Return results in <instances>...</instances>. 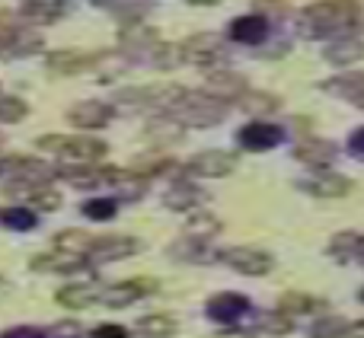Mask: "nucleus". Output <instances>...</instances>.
<instances>
[{
	"instance_id": "1",
	"label": "nucleus",
	"mask_w": 364,
	"mask_h": 338,
	"mask_svg": "<svg viewBox=\"0 0 364 338\" xmlns=\"http://www.w3.org/2000/svg\"><path fill=\"white\" fill-rule=\"evenodd\" d=\"M364 29L361 0H316L297 16V36L301 38H342L358 36Z\"/></svg>"
},
{
	"instance_id": "2",
	"label": "nucleus",
	"mask_w": 364,
	"mask_h": 338,
	"mask_svg": "<svg viewBox=\"0 0 364 338\" xmlns=\"http://www.w3.org/2000/svg\"><path fill=\"white\" fill-rule=\"evenodd\" d=\"M224 112H227L224 102L211 99L205 89H188V87H182V93L176 96V102L166 109V115H173V119H176L182 128L218 125V121L224 119Z\"/></svg>"
},
{
	"instance_id": "3",
	"label": "nucleus",
	"mask_w": 364,
	"mask_h": 338,
	"mask_svg": "<svg viewBox=\"0 0 364 338\" xmlns=\"http://www.w3.org/2000/svg\"><path fill=\"white\" fill-rule=\"evenodd\" d=\"M38 151H48L55 157H61L64 163H74V166H87L96 163V160L106 157V144L96 138H64V134H42L36 141Z\"/></svg>"
},
{
	"instance_id": "4",
	"label": "nucleus",
	"mask_w": 364,
	"mask_h": 338,
	"mask_svg": "<svg viewBox=\"0 0 364 338\" xmlns=\"http://www.w3.org/2000/svg\"><path fill=\"white\" fill-rule=\"evenodd\" d=\"M179 48H182V64H195V67L205 70H214L224 64V42L214 32H195Z\"/></svg>"
},
{
	"instance_id": "5",
	"label": "nucleus",
	"mask_w": 364,
	"mask_h": 338,
	"mask_svg": "<svg viewBox=\"0 0 364 338\" xmlns=\"http://www.w3.org/2000/svg\"><path fill=\"white\" fill-rule=\"evenodd\" d=\"M246 89H250V83H246V77L237 74V70H230V67L205 70V93L211 96V99L224 102V106L237 102Z\"/></svg>"
},
{
	"instance_id": "6",
	"label": "nucleus",
	"mask_w": 364,
	"mask_h": 338,
	"mask_svg": "<svg viewBox=\"0 0 364 338\" xmlns=\"http://www.w3.org/2000/svg\"><path fill=\"white\" fill-rule=\"evenodd\" d=\"M160 45V32L154 26H147L144 19H134V23H122L119 29V48L132 58H144L151 55L154 48Z\"/></svg>"
},
{
	"instance_id": "7",
	"label": "nucleus",
	"mask_w": 364,
	"mask_h": 338,
	"mask_svg": "<svg viewBox=\"0 0 364 338\" xmlns=\"http://www.w3.org/2000/svg\"><path fill=\"white\" fill-rule=\"evenodd\" d=\"M220 262L230 265L240 275H269L275 258L262 249H252V246H233V249H220Z\"/></svg>"
},
{
	"instance_id": "8",
	"label": "nucleus",
	"mask_w": 364,
	"mask_h": 338,
	"mask_svg": "<svg viewBox=\"0 0 364 338\" xmlns=\"http://www.w3.org/2000/svg\"><path fill=\"white\" fill-rule=\"evenodd\" d=\"M233 169H237V157L230 151H201L186 163V173L201 179H224Z\"/></svg>"
},
{
	"instance_id": "9",
	"label": "nucleus",
	"mask_w": 364,
	"mask_h": 338,
	"mask_svg": "<svg viewBox=\"0 0 364 338\" xmlns=\"http://www.w3.org/2000/svg\"><path fill=\"white\" fill-rule=\"evenodd\" d=\"M297 188H304V192L314 195V198H346L355 188V182L342 173H326V169H320V173L297 182Z\"/></svg>"
},
{
	"instance_id": "10",
	"label": "nucleus",
	"mask_w": 364,
	"mask_h": 338,
	"mask_svg": "<svg viewBox=\"0 0 364 338\" xmlns=\"http://www.w3.org/2000/svg\"><path fill=\"white\" fill-rule=\"evenodd\" d=\"M141 252V239L134 236H106V239H93V246L87 249V262L100 265V262H119V258H128Z\"/></svg>"
},
{
	"instance_id": "11",
	"label": "nucleus",
	"mask_w": 364,
	"mask_h": 338,
	"mask_svg": "<svg viewBox=\"0 0 364 338\" xmlns=\"http://www.w3.org/2000/svg\"><path fill=\"white\" fill-rule=\"evenodd\" d=\"M96 61H102V55L77 51V48H61V51H51V55L45 58V67H48V74L70 77V74H80V70H90Z\"/></svg>"
},
{
	"instance_id": "12",
	"label": "nucleus",
	"mask_w": 364,
	"mask_h": 338,
	"mask_svg": "<svg viewBox=\"0 0 364 338\" xmlns=\"http://www.w3.org/2000/svg\"><path fill=\"white\" fill-rule=\"evenodd\" d=\"M294 160H301L304 166L323 169L339 160V147L326 138H304V141H297V147H294Z\"/></svg>"
},
{
	"instance_id": "13",
	"label": "nucleus",
	"mask_w": 364,
	"mask_h": 338,
	"mask_svg": "<svg viewBox=\"0 0 364 338\" xmlns=\"http://www.w3.org/2000/svg\"><path fill=\"white\" fill-rule=\"evenodd\" d=\"M246 310H250V300H246L243 294H230V290L214 294L211 300L205 303V313L211 316L214 322H220V326H233V322H237Z\"/></svg>"
},
{
	"instance_id": "14",
	"label": "nucleus",
	"mask_w": 364,
	"mask_h": 338,
	"mask_svg": "<svg viewBox=\"0 0 364 338\" xmlns=\"http://www.w3.org/2000/svg\"><path fill=\"white\" fill-rule=\"evenodd\" d=\"M109 119H112V106H106V102H100V99L77 102V106L68 109V121L74 128H80V131H96V128H102Z\"/></svg>"
},
{
	"instance_id": "15",
	"label": "nucleus",
	"mask_w": 364,
	"mask_h": 338,
	"mask_svg": "<svg viewBox=\"0 0 364 338\" xmlns=\"http://www.w3.org/2000/svg\"><path fill=\"white\" fill-rule=\"evenodd\" d=\"M284 138V131L278 125H269V121L256 119L250 121L246 128H240V144H243V151H272V147H278V141Z\"/></svg>"
},
{
	"instance_id": "16",
	"label": "nucleus",
	"mask_w": 364,
	"mask_h": 338,
	"mask_svg": "<svg viewBox=\"0 0 364 338\" xmlns=\"http://www.w3.org/2000/svg\"><path fill=\"white\" fill-rule=\"evenodd\" d=\"M323 89L329 96H339V99H348L352 106L364 109V74L361 70H346L339 77H329L323 80Z\"/></svg>"
},
{
	"instance_id": "17",
	"label": "nucleus",
	"mask_w": 364,
	"mask_h": 338,
	"mask_svg": "<svg viewBox=\"0 0 364 338\" xmlns=\"http://www.w3.org/2000/svg\"><path fill=\"white\" fill-rule=\"evenodd\" d=\"M154 288H157L154 281H119V284L102 290L100 300L112 310H122V307H132V303L141 300V297H147V290H154Z\"/></svg>"
},
{
	"instance_id": "18",
	"label": "nucleus",
	"mask_w": 364,
	"mask_h": 338,
	"mask_svg": "<svg viewBox=\"0 0 364 338\" xmlns=\"http://www.w3.org/2000/svg\"><path fill=\"white\" fill-rule=\"evenodd\" d=\"M323 58H326L333 67H348V64H358L364 58V38L361 36L333 38V42L323 48Z\"/></svg>"
},
{
	"instance_id": "19",
	"label": "nucleus",
	"mask_w": 364,
	"mask_h": 338,
	"mask_svg": "<svg viewBox=\"0 0 364 338\" xmlns=\"http://www.w3.org/2000/svg\"><path fill=\"white\" fill-rule=\"evenodd\" d=\"M230 38L240 45H262L269 38V19L259 16V13H246V16L233 19L230 23Z\"/></svg>"
},
{
	"instance_id": "20",
	"label": "nucleus",
	"mask_w": 364,
	"mask_h": 338,
	"mask_svg": "<svg viewBox=\"0 0 364 338\" xmlns=\"http://www.w3.org/2000/svg\"><path fill=\"white\" fill-rule=\"evenodd\" d=\"M173 258H182V262H192V265H211V262H220V249H214L208 239H179V243H173L170 249Z\"/></svg>"
},
{
	"instance_id": "21",
	"label": "nucleus",
	"mask_w": 364,
	"mask_h": 338,
	"mask_svg": "<svg viewBox=\"0 0 364 338\" xmlns=\"http://www.w3.org/2000/svg\"><path fill=\"white\" fill-rule=\"evenodd\" d=\"M164 205L170 207V211L188 214V211H195V207L201 205V188L195 185V182H188V179H179L164 192Z\"/></svg>"
},
{
	"instance_id": "22",
	"label": "nucleus",
	"mask_w": 364,
	"mask_h": 338,
	"mask_svg": "<svg viewBox=\"0 0 364 338\" xmlns=\"http://www.w3.org/2000/svg\"><path fill=\"white\" fill-rule=\"evenodd\" d=\"M38 51H45L42 36H36V32H26V29H19L16 36H10L6 42H0V58H6V61L38 55Z\"/></svg>"
},
{
	"instance_id": "23",
	"label": "nucleus",
	"mask_w": 364,
	"mask_h": 338,
	"mask_svg": "<svg viewBox=\"0 0 364 338\" xmlns=\"http://www.w3.org/2000/svg\"><path fill=\"white\" fill-rule=\"evenodd\" d=\"M61 10H64V0H23L19 16H23L26 23L48 26V23H55V19L61 16Z\"/></svg>"
},
{
	"instance_id": "24",
	"label": "nucleus",
	"mask_w": 364,
	"mask_h": 338,
	"mask_svg": "<svg viewBox=\"0 0 364 338\" xmlns=\"http://www.w3.org/2000/svg\"><path fill=\"white\" fill-rule=\"evenodd\" d=\"M55 252H64V256H87V249L93 246V236L87 230H77V227H68V230L55 233Z\"/></svg>"
},
{
	"instance_id": "25",
	"label": "nucleus",
	"mask_w": 364,
	"mask_h": 338,
	"mask_svg": "<svg viewBox=\"0 0 364 338\" xmlns=\"http://www.w3.org/2000/svg\"><path fill=\"white\" fill-rule=\"evenodd\" d=\"M237 106L243 109L246 115H272V112H278V106H282V99L278 96H272V93H265V89H246L243 96L237 99Z\"/></svg>"
},
{
	"instance_id": "26",
	"label": "nucleus",
	"mask_w": 364,
	"mask_h": 338,
	"mask_svg": "<svg viewBox=\"0 0 364 338\" xmlns=\"http://www.w3.org/2000/svg\"><path fill=\"white\" fill-rule=\"evenodd\" d=\"M157 93L160 87H132V89H119L112 99L115 109H151L157 106Z\"/></svg>"
},
{
	"instance_id": "27",
	"label": "nucleus",
	"mask_w": 364,
	"mask_h": 338,
	"mask_svg": "<svg viewBox=\"0 0 364 338\" xmlns=\"http://www.w3.org/2000/svg\"><path fill=\"white\" fill-rule=\"evenodd\" d=\"M220 217H214L211 211H188L186 217V236L192 239H211L220 233Z\"/></svg>"
},
{
	"instance_id": "28",
	"label": "nucleus",
	"mask_w": 364,
	"mask_h": 338,
	"mask_svg": "<svg viewBox=\"0 0 364 338\" xmlns=\"http://www.w3.org/2000/svg\"><path fill=\"white\" fill-rule=\"evenodd\" d=\"M182 131H186V128L179 125L176 119H173V115H157V119H151L147 121V128H144V134L151 141H157V144H173V141H179L182 138Z\"/></svg>"
},
{
	"instance_id": "29",
	"label": "nucleus",
	"mask_w": 364,
	"mask_h": 338,
	"mask_svg": "<svg viewBox=\"0 0 364 338\" xmlns=\"http://www.w3.org/2000/svg\"><path fill=\"white\" fill-rule=\"evenodd\" d=\"M58 175H61L68 185L74 188H96L102 185V169L100 166H61L58 169Z\"/></svg>"
},
{
	"instance_id": "30",
	"label": "nucleus",
	"mask_w": 364,
	"mask_h": 338,
	"mask_svg": "<svg viewBox=\"0 0 364 338\" xmlns=\"http://www.w3.org/2000/svg\"><path fill=\"white\" fill-rule=\"evenodd\" d=\"M55 300L61 303L64 310H87V307H93L100 297H96L90 288H77V284H68V288H61V290L55 294Z\"/></svg>"
},
{
	"instance_id": "31",
	"label": "nucleus",
	"mask_w": 364,
	"mask_h": 338,
	"mask_svg": "<svg viewBox=\"0 0 364 338\" xmlns=\"http://www.w3.org/2000/svg\"><path fill=\"white\" fill-rule=\"evenodd\" d=\"M96 4L109 6V10H112L122 23H134V19H141L147 13L151 0H96Z\"/></svg>"
},
{
	"instance_id": "32",
	"label": "nucleus",
	"mask_w": 364,
	"mask_h": 338,
	"mask_svg": "<svg viewBox=\"0 0 364 338\" xmlns=\"http://www.w3.org/2000/svg\"><path fill=\"white\" fill-rule=\"evenodd\" d=\"M147 64H151V67H157V70L179 67V64H182V48H179V45H173V42H160L157 48L147 55Z\"/></svg>"
},
{
	"instance_id": "33",
	"label": "nucleus",
	"mask_w": 364,
	"mask_h": 338,
	"mask_svg": "<svg viewBox=\"0 0 364 338\" xmlns=\"http://www.w3.org/2000/svg\"><path fill=\"white\" fill-rule=\"evenodd\" d=\"M252 329L256 332H269V335H288L294 329V322L284 313H256L252 316Z\"/></svg>"
},
{
	"instance_id": "34",
	"label": "nucleus",
	"mask_w": 364,
	"mask_h": 338,
	"mask_svg": "<svg viewBox=\"0 0 364 338\" xmlns=\"http://www.w3.org/2000/svg\"><path fill=\"white\" fill-rule=\"evenodd\" d=\"M358 249H361V233H355V230L336 233L333 243H329V256H336L339 262H346V258L358 256Z\"/></svg>"
},
{
	"instance_id": "35",
	"label": "nucleus",
	"mask_w": 364,
	"mask_h": 338,
	"mask_svg": "<svg viewBox=\"0 0 364 338\" xmlns=\"http://www.w3.org/2000/svg\"><path fill=\"white\" fill-rule=\"evenodd\" d=\"M320 307V300H314L310 294H297V290H288V294H282V300H278V310H282L284 316H297V313H310V310Z\"/></svg>"
},
{
	"instance_id": "36",
	"label": "nucleus",
	"mask_w": 364,
	"mask_h": 338,
	"mask_svg": "<svg viewBox=\"0 0 364 338\" xmlns=\"http://www.w3.org/2000/svg\"><path fill=\"white\" fill-rule=\"evenodd\" d=\"M310 338H348V320L342 316H326L310 326Z\"/></svg>"
},
{
	"instance_id": "37",
	"label": "nucleus",
	"mask_w": 364,
	"mask_h": 338,
	"mask_svg": "<svg viewBox=\"0 0 364 338\" xmlns=\"http://www.w3.org/2000/svg\"><path fill=\"white\" fill-rule=\"evenodd\" d=\"M138 329L147 338H170L176 332V320H173V316H141Z\"/></svg>"
},
{
	"instance_id": "38",
	"label": "nucleus",
	"mask_w": 364,
	"mask_h": 338,
	"mask_svg": "<svg viewBox=\"0 0 364 338\" xmlns=\"http://www.w3.org/2000/svg\"><path fill=\"white\" fill-rule=\"evenodd\" d=\"M176 166L173 160H166V157H138L132 166V173H138L141 179H154V175H164V173H170V169Z\"/></svg>"
},
{
	"instance_id": "39",
	"label": "nucleus",
	"mask_w": 364,
	"mask_h": 338,
	"mask_svg": "<svg viewBox=\"0 0 364 338\" xmlns=\"http://www.w3.org/2000/svg\"><path fill=\"white\" fill-rule=\"evenodd\" d=\"M0 224L10 227V230H32L38 224V217L29 207H6V211H0Z\"/></svg>"
},
{
	"instance_id": "40",
	"label": "nucleus",
	"mask_w": 364,
	"mask_h": 338,
	"mask_svg": "<svg viewBox=\"0 0 364 338\" xmlns=\"http://www.w3.org/2000/svg\"><path fill=\"white\" fill-rule=\"evenodd\" d=\"M26 115H29V106H26L19 96H4L0 93V121L16 125V121H23Z\"/></svg>"
},
{
	"instance_id": "41",
	"label": "nucleus",
	"mask_w": 364,
	"mask_h": 338,
	"mask_svg": "<svg viewBox=\"0 0 364 338\" xmlns=\"http://www.w3.org/2000/svg\"><path fill=\"white\" fill-rule=\"evenodd\" d=\"M26 201L36 205V207H42V211H55V207H61V195H58L51 185H36Z\"/></svg>"
},
{
	"instance_id": "42",
	"label": "nucleus",
	"mask_w": 364,
	"mask_h": 338,
	"mask_svg": "<svg viewBox=\"0 0 364 338\" xmlns=\"http://www.w3.org/2000/svg\"><path fill=\"white\" fill-rule=\"evenodd\" d=\"M115 214V198H90L83 201V217L90 220H109Z\"/></svg>"
},
{
	"instance_id": "43",
	"label": "nucleus",
	"mask_w": 364,
	"mask_h": 338,
	"mask_svg": "<svg viewBox=\"0 0 364 338\" xmlns=\"http://www.w3.org/2000/svg\"><path fill=\"white\" fill-rule=\"evenodd\" d=\"M288 0H252V13H259V16H288Z\"/></svg>"
},
{
	"instance_id": "44",
	"label": "nucleus",
	"mask_w": 364,
	"mask_h": 338,
	"mask_svg": "<svg viewBox=\"0 0 364 338\" xmlns=\"http://www.w3.org/2000/svg\"><path fill=\"white\" fill-rule=\"evenodd\" d=\"M16 32H19V16L13 10H0V42H6Z\"/></svg>"
},
{
	"instance_id": "45",
	"label": "nucleus",
	"mask_w": 364,
	"mask_h": 338,
	"mask_svg": "<svg viewBox=\"0 0 364 338\" xmlns=\"http://www.w3.org/2000/svg\"><path fill=\"white\" fill-rule=\"evenodd\" d=\"M51 332H55V338H80V322H77V320H64V322H58Z\"/></svg>"
},
{
	"instance_id": "46",
	"label": "nucleus",
	"mask_w": 364,
	"mask_h": 338,
	"mask_svg": "<svg viewBox=\"0 0 364 338\" xmlns=\"http://www.w3.org/2000/svg\"><path fill=\"white\" fill-rule=\"evenodd\" d=\"M93 338H128V329L125 326H96L93 329Z\"/></svg>"
},
{
	"instance_id": "47",
	"label": "nucleus",
	"mask_w": 364,
	"mask_h": 338,
	"mask_svg": "<svg viewBox=\"0 0 364 338\" xmlns=\"http://www.w3.org/2000/svg\"><path fill=\"white\" fill-rule=\"evenodd\" d=\"M0 338H45V332H42V329L16 326V329H6V332H0Z\"/></svg>"
},
{
	"instance_id": "48",
	"label": "nucleus",
	"mask_w": 364,
	"mask_h": 338,
	"mask_svg": "<svg viewBox=\"0 0 364 338\" xmlns=\"http://www.w3.org/2000/svg\"><path fill=\"white\" fill-rule=\"evenodd\" d=\"M348 151H352V157L364 160V128H358V131L348 138Z\"/></svg>"
},
{
	"instance_id": "49",
	"label": "nucleus",
	"mask_w": 364,
	"mask_h": 338,
	"mask_svg": "<svg viewBox=\"0 0 364 338\" xmlns=\"http://www.w3.org/2000/svg\"><path fill=\"white\" fill-rule=\"evenodd\" d=\"M348 338H364V320L355 322V326H348Z\"/></svg>"
},
{
	"instance_id": "50",
	"label": "nucleus",
	"mask_w": 364,
	"mask_h": 338,
	"mask_svg": "<svg viewBox=\"0 0 364 338\" xmlns=\"http://www.w3.org/2000/svg\"><path fill=\"white\" fill-rule=\"evenodd\" d=\"M188 4H195V6H214V4H220V0H188Z\"/></svg>"
},
{
	"instance_id": "51",
	"label": "nucleus",
	"mask_w": 364,
	"mask_h": 338,
	"mask_svg": "<svg viewBox=\"0 0 364 338\" xmlns=\"http://www.w3.org/2000/svg\"><path fill=\"white\" fill-rule=\"evenodd\" d=\"M358 258H364V236H361V249H358Z\"/></svg>"
},
{
	"instance_id": "52",
	"label": "nucleus",
	"mask_w": 364,
	"mask_h": 338,
	"mask_svg": "<svg viewBox=\"0 0 364 338\" xmlns=\"http://www.w3.org/2000/svg\"><path fill=\"white\" fill-rule=\"evenodd\" d=\"M4 288H6V281H4V275H0V294H4Z\"/></svg>"
},
{
	"instance_id": "53",
	"label": "nucleus",
	"mask_w": 364,
	"mask_h": 338,
	"mask_svg": "<svg viewBox=\"0 0 364 338\" xmlns=\"http://www.w3.org/2000/svg\"><path fill=\"white\" fill-rule=\"evenodd\" d=\"M0 151H4V138H0Z\"/></svg>"
},
{
	"instance_id": "54",
	"label": "nucleus",
	"mask_w": 364,
	"mask_h": 338,
	"mask_svg": "<svg viewBox=\"0 0 364 338\" xmlns=\"http://www.w3.org/2000/svg\"><path fill=\"white\" fill-rule=\"evenodd\" d=\"M361 300H364V290H361Z\"/></svg>"
}]
</instances>
